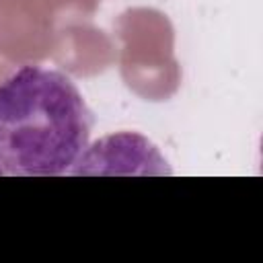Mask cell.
Instances as JSON below:
<instances>
[{"instance_id":"1","label":"cell","mask_w":263,"mask_h":263,"mask_svg":"<svg viewBox=\"0 0 263 263\" xmlns=\"http://www.w3.org/2000/svg\"><path fill=\"white\" fill-rule=\"evenodd\" d=\"M92 123L70 76L21 66L0 82V171L10 177L70 175L88 148Z\"/></svg>"},{"instance_id":"2","label":"cell","mask_w":263,"mask_h":263,"mask_svg":"<svg viewBox=\"0 0 263 263\" xmlns=\"http://www.w3.org/2000/svg\"><path fill=\"white\" fill-rule=\"evenodd\" d=\"M70 175H171V168L144 136L117 134L86 148Z\"/></svg>"}]
</instances>
